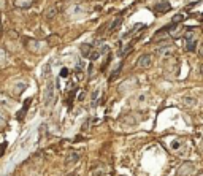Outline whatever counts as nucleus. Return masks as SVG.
Instances as JSON below:
<instances>
[{
	"instance_id": "f257e3e1",
	"label": "nucleus",
	"mask_w": 203,
	"mask_h": 176,
	"mask_svg": "<svg viewBox=\"0 0 203 176\" xmlns=\"http://www.w3.org/2000/svg\"><path fill=\"white\" fill-rule=\"evenodd\" d=\"M195 170V165L194 162H184L181 164V167L176 170V176H191Z\"/></svg>"
},
{
	"instance_id": "f03ea898",
	"label": "nucleus",
	"mask_w": 203,
	"mask_h": 176,
	"mask_svg": "<svg viewBox=\"0 0 203 176\" xmlns=\"http://www.w3.org/2000/svg\"><path fill=\"white\" fill-rule=\"evenodd\" d=\"M137 65L140 68H149L152 65V56L151 54H141V56L137 59Z\"/></svg>"
},
{
	"instance_id": "7ed1b4c3",
	"label": "nucleus",
	"mask_w": 203,
	"mask_h": 176,
	"mask_svg": "<svg viewBox=\"0 0 203 176\" xmlns=\"http://www.w3.org/2000/svg\"><path fill=\"white\" fill-rule=\"evenodd\" d=\"M184 46H186V51H191V52L195 51L197 40H195V35H194V33H187V35L184 37Z\"/></svg>"
},
{
	"instance_id": "20e7f679",
	"label": "nucleus",
	"mask_w": 203,
	"mask_h": 176,
	"mask_svg": "<svg viewBox=\"0 0 203 176\" xmlns=\"http://www.w3.org/2000/svg\"><path fill=\"white\" fill-rule=\"evenodd\" d=\"M52 99H54V84H52V81H49V83L46 84V87H45V94H43L45 105H49Z\"/></svg>"
},
{
	"instance_id": "39448f33",
	"label": "nucleus",
	"mask_w": 203,
	"mask_h": 176,
	"mask_svg": "<svg viewBox=\"0 0 203 176\" xmlns=\"http://www.w3.org/2000/svg\"><path fill=\"white\" fill-rule=\"evenodd\" d=\"M79 51H81V56H83V57H86V59H90V57H92V54L95 52V49H94V46H92V45H87V43L81 45Z\"/></svg>"
},
{
	"instance_id": "423d86ee",
	"label": "nucleus",
	"mask_w": 203,
	"mask_h": 176,
	"mask_svg": "<svg viewBox=\"0 0 203 176\" xmlns=\"http://www.w3.org/2000/svg\"><path fill=\"white\" fill-rule=\"evenodd\" d=\"M78 160H79V154L75 152V151H70L68 156H67V159H65V165H75Z\"/></svg>"
},
{
	"instance_id": "0eeeda50",
	"label": "nucleus",
	"mask_w": 203,
	"mask_h": 176,
	"mask_svg": "<svg viewBox=\"0 0 203 176\" xmlns=\"http://www.w3.org/2000/svg\"><path fill=\"white\" fill-rule=\"evenodd\" d=\"M170 10H171V5L168 2H160V3L154 5V11H157V13H167Z\"/></svg>"
},
{
	"instance_id": "6e6552de",
	"label": "nucleus",
	"mask_w": 203,
	"mask_h": 176,
	"mask_svg": "<svg viewBox=\"0 0 203 176\" xmlns=\"http://www.w3.org/2000/svg\"><path fill=\"white\" fill-rule=\"evenodd\" d=\"M30 103H32V99H27V100H25V103H24V106H22V110L18 113V119H19V121H21V119L25 116V113H27V110H29Z\"/></svg>"
},
{
	"instance_id": "1a4fd4ad",
	"label": "nucleus",
	"mask_w": 203,
	"mask_h": 176,
	"mask_svg": "<svg viewBox=\"0 0 203 176\" xmlns=\"http://www.w3.org/2000/svg\"><path fill=\"white\" fill-rule=\"evenodd\" d=\"M99 97H100V87H95V89H94V92H92V95H90V105L92 106L97 105Z\"/></svg>"
},
{
	"instance_id": "9d476101",
	"label": "nucleus",
	"mask_w": 203,
	"mask_h": 176,
	"mask_svg": "<svg viewBox=\"0 0 203 176\" xmlns=\"http://www.w3.org/2000/svg\"><path fill=\"white\" fill-rule=\"evenodd\" d=\"M32 3H33V0H16L15 2V5L18 8H30Z\"/></svg>"
},
{
	"instance_id": "9b49d317",
	"label": "nucleus",
	"mask_w": 203,
	"mask_h": 176,
	"mask_svg": "<svg viewBox=\"0 0 203 176\" xmlns=\"http://www.w3.org/2000/svg\"><path fill=\"white\" fill-rule=\"evenodd\" d=\"M186 18H187V15H184V13H178V15H174V16H173L171 24H179V22L186 21Z\"/></svg>"
},
{
	"instance_id": "f8f14e48",
	"label": "nucleus",
	"mask_w": 203,
	"mask_h": 176,
	"mask_svg": "<svg viewBox=\"0 0 203 176\" xmlns=\"http://www.w3.org/2000/svg\"><path fill=\"white\" fill-rule=\"evenodd\" d=\"M121 24H122V18H116V19L111 22V25H110V32H116L119 27H121Z\"/></svg>"
},
{
	"instance_id": "ddd939ff",
	"label": "nucleus",
	"mask_w": 203,
	"mask_h": 176,
	"mask_svg": "<svg viewBox=\"0 0 203 176\" xmlns=\"http://www.w3.org/2000/svg\"><path fill=\"white\" fill-rule=\"evenodd\" d=\"M56 13H57V8H56V7H51V8L48 10V13H46V18H48V19L54 18V16H56Z\"/></svg>"
},
{
	"instance_id": "4468645a",
	"label": "nucleus",
	"mask_w": 203,
	"mask_h": 176,
	"mask_svg": "<svg viewBox=\"0 0 203 176\" xmlns=\"http://www.w3.org/2000/svg\"><path fill=\"white\" fill-rule=\"evenodd\" d=\"M195 103H197V102H195L194 97H186V99H184V105H186V106H195Z\"/></svg>"
},
{
	"instance_id": "2eb2a0df",
	"label": "nucleus",
	"mask_w": 203,
	"mask_h": 176,
	"mask_svg": "<svg viewBox=\"0 0 203 176\" xmlns=\"http://www.w3.org/2000/svg\"><path fill=\"white\" fill-rule=\"evenodd\" d=\"M119 73H121V65L117 67V70H116V72H113V75L110 76V81H113V79H116V78L119 76Z\"/></svg>"
},
{
	"instance_id": "dca6fc26",
	"label": "nucleus",
	"mask_w": 203,
	"mask_h": 176,
	"mask_svg": "<svg viewBox=\"0 0 203 176\" xmlns=\"http://www.w3.org/2000/svg\"><path fill=\"white\" fill-rule=\"evenodd\" d=\"M60 76H62V78L68 76V68H62V70H60Z\"/></svg>"
},
{
	"instance_id": "f3484780",
	"label": "nucleus",
	"mask_w": 203,
	"mask_h": 176,
	"mask_svg": "<svg viewBox=\"0 0 203 176\" xmlns=\"http://www.w3.org/2000/svg\"><path fill=\"white\" fill-rule=\"evenodd\" d=\"M181 146V141H174L173 143V147H174V149H176V147H179Z\"/></svg>"
},
{
	"instance_id": "a211bd4d",
	"label": "nucleus",
	"mask_w": 203,
	"mask_h": 176,
	"mask_svg": "<svg viewBox=\"0 0 203 176\" xmlns=\"http://www.w3.org/2000/svg\"><path fill=\"white\" fill-rule=\"evenodd\" d=\"M84 95H86L84 92H81V94H79V102H83V100H84Z\"/></svg>"
},
{
	"instance_id": "6ab92c4d",
	"label": "nucleus",
	"mask_w": 203,
	"mask_h": 176,
	"mask_svg": "<svg viewBox=\"0 0 203 176\" xmlns=\"http://www.w3.org/2000/svg\"><path fill=\"white\" fill-rule=\"evenodd\" d=\"M200 56H201V57H203V43H201V45H200Z\"/></svg>"
},
{
	"instance_id": "aec40b11",
	"label": "nucleus",
	"mask_w": 203,
	"mask_h": 176,
	"mask_svg": "<svg viewBox=\"0 0 203 176\" xmlns=\"http://www.w3.org/2000/svg\"><path fill=\"white\" fill-rule=\"evenodd\" d=\"M0 30H2V21H0Z\"/></svg>"
},
{
	"instance_id": "412c9836",
	"label": "nucleus",
	"mask_w": 203,
	"mask_h": 176,
	"mask_svg": "<svg viewBox=\"0 0 203 176\" xmlns=\"http://www.w3.org/2000/svg\"><path fill=\"white\" fill-rule=\"evenodd\" d=\"M197 176H203V173H198V174H197Z\"/></svg>"
},
{
	"instance_id": "4be33fe9",
	"label": "nucleus",
	"mask_w": 203,
	"mask_h": 176,
	"mask_svg": "<svg viewBox=\"0 0 203 176\" xmlns=\"http://www.w3.org/2000/svg\"><path fill=\"white\" fill-rule=\"evenodd\" d=\"M201 75H203V65H201Z\"/></svg>"
},
{
	"instance_id": "5701e85b",
	"label": "nucleus",
	"mask_w": 203,
	"mask_h": 176,
	"mask_svg": "<svg viewBox=\"0 0 203 176\" xmlns=\"http://www.w3.org/2000/svg\"><path fill=\"white\" fill-rule=\"evenodd\" d=\"M201 21H203V15H201Z\"/></svg>"
}]
</instances>
